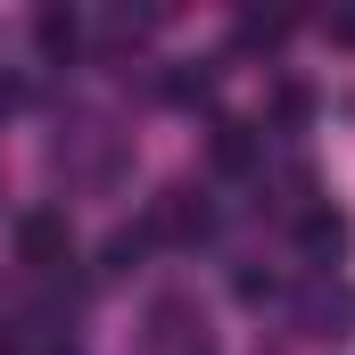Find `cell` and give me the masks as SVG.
<instances>
[{
    "label": "cell",
    "instance_id": "cell-9",
    "mask_svg": "<svg viewBox=\"0 0 355 355\" xmlns=\"http://www.w3.org/2000/svg\"><path fill=\"white\" fill-rule=\"evenodd\" d=\"M272 289H281V281H272V272H240V297H248V306H265Z\"/></svg>",
    "mask_w": 355,
    "mask_h": 355
},
{
    "label": "cell",
    "instance_id": "cell-4",
    "mask_svg": "<svg viewBox=\"0 0 355 355\" xmlns=\"http://www.w3.org/2000/svg\"><path fill=\"white\" fill-rule=\"evenodd\" d=\"M297 248H306V265H314V272H339V265H347V215L306 207V215H297Z\"/></svg>",
    "mask_w": 355,
    "mask_h": 355
},
{
    "label": "cell",
    "instance_id": "cell-7",
    "mask_svg": "<svg viewBox=\"0 0 355 355\" xmlns=\"http://www.w3.org/2000/svg\"><path fill=\"white\" fill-rule=\"evenodd\" d=\"M33 42H42V58H75L83 50V17L75 8H42L33 17Z\"/></svg>",
    "mask_w": 355,
    "mask_h": 355
},
{
    "label": "cell",
    "instance_id": "cell-1",
    "mask_svg": "<svg viewBox=\"0 0 355 355\" xmlns=\"http://www.w3.org/2000/svg\"><path fill=\"white\" fill-rule=\"evenodd\" d=\"M141 232H149V240H174V248H198V240H207V232H215V207H207V198H198V190H157V198H149V223H141Z\"/></svg>",
    "mask_w": 355,
    "mask_h": 355
},
{
    "label": "cell",
    "instance_id": "cell-2",
    "mask_svg": "<svg viewBox=\"0 0 355 355\" xmlns=\"http://www.w3.org/2000/svg\"><path fill=\"white\" fill-rule=\"evenodd\" d=\"M17 257H25V272H67V257H75V232H67V215H58V207H33V215H17Z\"/></svg>",
    "mask_w": 355,
    "mask_h": 355
},
{
    "label": "cell",
    "instance_id": "cell-10",
    "mask_svg": "<svg viewBox=\"0 0 355 355\" xmlns=\"http://www.w3.org/2000/svg\"><path fill=\"white\" fill-rule=\"evenodd\" d=\"M8 107H17V83H8V75H0V116H8Z\"/></svg>",
    "mask_w": 355,
    "mask_h": 355
},
{
    "label": "cell",
    "instance_id": "cell-5",
    "mask_svg": "<svg viewBox=\"0 0 355 355\" xmlns=\"http://www.w3.org/2000/svg\"><path fill=\"white\" fill-rule=\"evenodd\" d=\"M215 166H223V174H257V166H265V141H257V124L223 116V124H215Z\"/></svg>",
    "mask_w": 355,
    "mask_h": 355
},
{
    "label": "cell",
    "instance_id": "cell-3",
    "mask_svg": "<svg viewBox=\"0 0 355 355\" xmlns=\"http://www.w3.org/2000/svg\"><path fill=\"white\" fill-rule=\"evenodd\" d=\"M149 331H157V339H149L157 355H207V322H198L190 297H157V306H149Z\"/></svg>",
    "mask_w": 355,
    "mask_h": 355
},
{
    "label": "cell",
    "instance_id": "cell-6",
    "mask_svg": "<svg viewBox=\"0 0 355 355\" xmlns=\"http://www.w3.org/2000/svg\"><path fill=\"white\" fill-rule=\"evenodd\" d=\"M297 314H306V331H322V339H347V331H355V289H339V281H331V289H314Z\"/></svg>",
    "mask_w": 355,
    "mask_h": 355
},
{
    "label": "cell",
    "instance_id": "cell-8",
    "mask_svg": "<svg viewBox=\"0 0 355 355\" xmlns=\"http://www.w3.org/2000/svg\"><path fill=\"white\" fill-rule=\"evenodd\" d=\"M289 33V17H240V50H272Z\"/></svg>",
    "mask_w": 355,
    "mask_h": 355
}]
</instances>
